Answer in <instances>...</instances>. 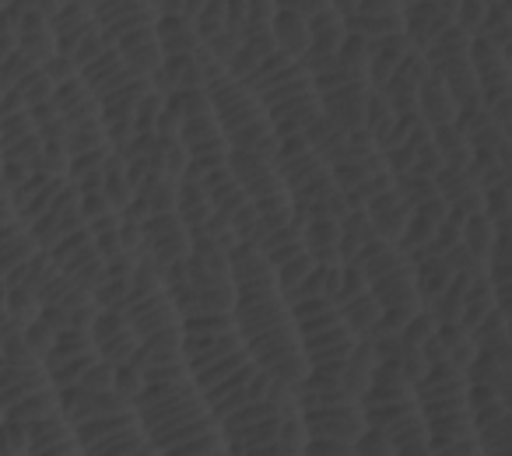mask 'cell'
Segmentation results:
<instances>
[{
  "label": "cell",
  "instance_id": "cell-18",
  "mask_svg": "<svg viewBox=\"0 0 512 456\" xmlns=\"http://www.w3.org/2000/svg\"><path fill=\"white\" fill-rule=\"evenodd\" d=\"M484 214H488L491 221L498 225V232H505V225H509L512 218V197H509V183L502 186H491V190H484Z\"/></svg>",
  "mask_w": 512,
  "mask_h": 456
},
{
  "label": "cell",
  "instance_id": "cell-16",
  "mask_svg": "<svg viewBox=\"0 0 512 456\" xmlns=\"http://www.w3.org/2000/svg\"><path fill=\"white\" fill-rule=\"evenodd\" d=\"M137 348H141V341H137V334L134 330L123 323L116 334H109V337H102V341H95V355L102 358V362H109L116 369V365H130L134 362V355H137Z\"/></svg>",
  "mask_w": 512,
  "mask_h": 456
},
{
  "label": "cell",
  "instance_id": "cell-11",
  "mask_svg": "<svg viewBox=\"0 0 512 456\" xmlns=\"http://www.w3.org/2000/svg\"><path fill=\"white\" fill-rule=\"evenodd\" d=\"M151 29H155V39H158V46H162V53H193L204 43L197 25H193V18H186V15H162L158 25H151Z\"/></svg>",
  "mask_w": 512,
  "mask_h": 456
},
{
  "label": "cell",
  "instance_id": "cell-9",
  "mask_svg": "<svg viewBox=\"0 0 512 456\" xmlns=\"http://www.w3.org/2000/svg\"><path fill=\"white\" fill-rule=\"evenodd\" d=\"M418 120L425 127H446V123H456V99L446 88V81L428 74L418 85Z\"/></svg>",
  "mask_w": 512,
  "mask_h": 456
},
{
  "label": "cell",
  "instance_id": "cell-21",
  "mask_svg": "<svg viewBox=\"0 0 512 456\" xmlns=\"http://www.w3.org/2000/svg\"><path fill=\"white\" fill-rule=\"evenodd\" d=\"M351 453L355 456H393L397 449L390 446V439H386L379 428H372V425H365V432L355 439V446H351Z\"/></svg>",
  "mask_w": 512,
  "mask_h": 456
},
{
  "label": "cell",
  "instance_id": "cell-19",
  "mask_svg": "<svg viewBox=\"0 0 512 456\" xmlns=\"http://www.w3.org/2000/svg\"><path fill=\"white\" fill-rule=\"evenodd\" d=\"M435 327H439V323H435V316L428 313L425 306H421L418 313H414L411 320H407L404 327H400V341L411 344V348H421V344H425L428 337L435 334Z\"/></svg>",
  "mask_w": 512,
  "mask_h": 456
},
{
  "label": "cell",
  "instance_id": "cell-22",
  "mask_svg": "<svg viewBox=\"0 0 512 456\" xmlns=\"http://www.w3.org/2000/svg\"><path fill=\"white\" fill-rule=\"evenodd\" d=\"M463 218H467V214L449 211V218L435 225V246H439L442 253L453 250V246H460V239H463Z\"/></svg>",
  "mask_w": 512,
  "mask_h": 456
},
{
  "label": "cell",
  "instance_id": "cell-13",
  "mask_svg": "<svg viewBox=\"0 0 512 456\" xmlns=\"http://www.w3.org/2000/svg\"><path fill=\"white\" fill-rule=\"evenodd\" d=\"M344 36H348V29H344V15L334 8L320 11V15L309 18V50L316 53H337L344 43Z\"/></svg>",
  "mask_w": 512,
  "mask_h": 456
},
{
  "label": "cell",
  "instance_id": "cell-1",
  "mask_svg": "<svg viewBox=\"0 0 512 456\" xmlns=\"http://www.w3.org/2000/svg\"><path fill=\"white\" fill-rule=\"evenodd\" d=\"M144 386L130 407L141 418L158 456H232L183 362V330L141 341L134 355Z\"/></svg>",
  "mask_w": 512,
  "mask_h": 456
},
{
  "label": "cell",
  "instance_id": "cell-14",
  "mask_svg": "<svg viewBox=\"0 0 512 456\" xmlns=\"http://www.w3.org/2000/svg\"><path fill=\"white\" fill-rule=\"evenodd\" d=\"M432 144L439 148L442 165H453V169H467L474 162V148L470 141L463 137V130L456 123H446V127H435L432 130Z\"/></svg>",
  "mask_w": 512,
  "mask_h": 456
},
{
  "label": "cell",
  "instance_id": "cell-6",
  "mask_svg": "<svg viewBox=\"0 0 512 456\" xmlns=\"http://www.w3.org/2000/svg\"><path fill=\"white\" fill-rule=\"evenodd\" d=\"M299 397L302 425H306L309 439H327L341 442V446H355V439L365 432V414L362 400L348 393L344 386H316L299 383L295 386Z\"/></svg>",
  "mask_w": 512,
  "mask_h": 456
},
{
  "label": "cell",
  "instance_id": "cell-23",
  "mask_svg": "<svg viewBox=\"0 0 512 456\" xmlns=\"http://www.w3.org/2000/svg\"><path fill=\"white\" fill-rule=\"evenodd\" d=\"M411 211L418 214V218H425L428 225H439V221L449 218V211H453V207H449V200L442 197V193H432V197L418 200V204H414Z\"/></svg>",
  "mask_w": 512,
  "mask_h": 456
},
{
  "label": "cell",
  "instance_id": "cell-2",
  "mask_svg": "<svg viewBox=\"0 0 512 456\" xmlns=\"http://www.w3.org/2000/svg\"><path fill=\"white\" fill-rule=\"evenodd\" d=\"M228 267H232L235 288L232 323L242 348L274 379L299 386L309 365L302 355L299 330H295L292 302L281 292L267 257L253 243H235L228 250Z\"/></svg>",
  "mask_w": 512,
  "mask_h": 456
},
{
  "label": "cell",
  "instance_id": "cell-8",
  "mask_svg": "<svg viewBox=\"0 0 512 456\" xmlns=\"http://www.w3.org/2000/svg\"><path fill=\"white\" fill-rule=\"evenodd\" d=\"M505 46H498L495 39L488 36H470L467 46V60L477 74V85L481 92H502V88H512V71H509V57H505Z\"/></svg>",
  "mask_w": 512,
  "mask_h": 456
},
{
  "label": "cell",
  "instance_id": "cell-10",
  "mask_svg": "<svg viewBox=\"0 0 512 456\" xmlns=\"http://www.w3.org/2000/svg\"><path fill=\"white\" fill-rule=\"evenodd\" d=\"M267 29H271L278 53H285V57H292V60L306 57V50H309V18L278 8L271 22H267Z\"/></svg>",
  "mask_w": 512,
  "mask_h": 456
},
{
  "label": "cell",
  "instance_id": "cell-17",
  "mask_svg": "<svg viewBox=\"0 0 512 456\" xmlns=\"http://www.w3.org/2000/svg\"><path fill=\"white\" fill-rule=\"evenodd\" d=\"M15 92H18V99L25 102V109H29V106H39V102L53 99V81L46 78L39 67H32L29 74H22V78L15 81Z\"/></svg>",
  "mask_w": 512,
  "mask_h": 456
},
{
  "label": "cell",
  "instance_id": "cell-24",
  "mask_svg": "<svg viewBox=\"0 0 512 456\" xmlns=\"http://www.w3.org/2000/svg\"><path fill=\"white\" fill-rule=\"evenodd\" d=\"M32 176V169L25 162H18V158H4L0 155V183H4V190H18V186L25 183V179Z\"/></svg>",
  "mask_w": 512,
  "mask_h": 456
},
{
  "label": "cell",
  "instance_id": "cell-25",
  "mask_svg": "<svg viewBox=\"0 0 512 456\" xmlns=\"http://www.w3.org/2000/svg\"><path fill=\"white\" fill-rule=\"evenodd\" d=\"M274 4L285 11H295V15H302V18H313L330 8V0H274Z\"/></svg>",
  "mask_w": 512,
  "mask_h": 456
},
{
  "label": "cell",
  "instance_id": "cell-15",
  "mask_svg": "<svg viewBox=\"0 0 512 456\" xmlns=\"http://www.w3.org/2000/svg\"><path fill=\"white\" fill-rule=\"evenodd\" d=\"M495 239H498V225L484 211L467 214V218H463V239L460 243L467 246L474 257H481L484 264H488V253H491V246H495Z\"/></svg>",
  "mask_w": 512,
  "mask_h": 456
},
{
  "label": "cell",
  "instance_id": "cell-5",
  "mask_svg": "<svg viewBox=\"0 0 512 456\" xmlns=\"http://www.w3.org/2000/svg\"><path fill=\"white\" fill-rule=\"evenodd\" d=\"M358 400H362L365 425L379 428L390 439V446L397 449V456H432L418 393H414V383L404 379L400 365L376 362L369 390Z\"/></svg>",
  "mask_w": 512,
  "mask_h": 456
},
{
  "label": "cell",
  "instance_id": "cell-12",
  "mask_svg": "<svg viewBox=\"0 0 512 456\" xmlns=\"http://www.w3.org/2000/svg\"><path fill=\"white\" fill-rule=\"evenodd\" d=\"M337 309H341L344 323H348V330L358 337V341H372V334H376L379 320H383V309H379V302L372 299V292L355 295V299L341 302Z\"/></svg>",
  "mask_w": 512,
  "mask_h": 456
},
{
  "label": "cell",
  "instance_id": "cell-4",
  "mask_svg": "<svg viewBox=\"0 0 512 456\" xmlns=\"http://www.w3.org/2000/svg\"><path fill=\"white\" fill-rule=\"evenodd\" d=\"M428 425L432 456H484L481 435L467 407V376L456 365L435 362L414 383Z\"/></svg>",
  "mask_w": 512,
  "mask_h": 456
},
{
  "label": "cell",
  "instance_id": "cell-3",
  "mask_svg": "<svg viewBox=\"0 0 512 456\" xmlns=\"http://www.w3.org/2000/svg\"><path fill=\"white\" fill-rule=\"evenodd\" d=\"M60 404L74 425L81 456H158L130 400L109 393H81L64 386Z\"/></svg>",
  "mask_w": 512,
  "mask_h": 456
},
{
  "label": "cell",
  "instance_id": "cell-7",
  "mask_svg": "<svg viewBox=\"0 0 512 456\" xmlns=\"http://www.w3.org/2000/svg\"><path fill=\"white\" fill-rule=\"evenodd\" d=\"M144 228V253L155 260L158 267H169L176 260H183L190 253V243H193V232L183 225L176 211H158V214H148L141 221Z\"/></svg>",
  "mask_w": 512,
  "mask_h": 456
},
{
  "label": "cell",
  "instance_id": "cell-20",
  "mask_svg": "<svg viewBox=\"0 0 512 456\" xmlns=\"http://www.w3.org/2000/svg\"><path fill=\"white\" fill-rule=\"evenodd\" d=\"M193 25H197L200 39H211L214 32L225 29V0H207L204 8L197 11V18H193Z\"/></svg>",
  "mask_w": 512,
  "mask_h": 456
}]
</instances>
